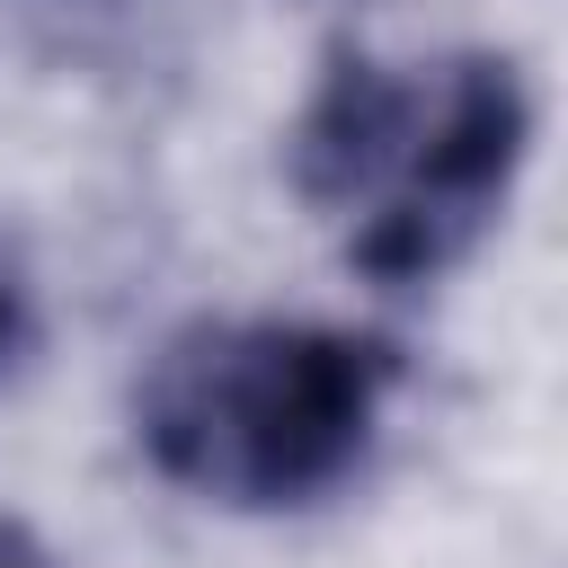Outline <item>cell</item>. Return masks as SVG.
Masks as SVG:
<instances>
[{"instance_id": "cell-4", "label": "cell", "mask_w": 568, "mask_h": 568, "mask_svg": "<svg viewBox=\"0 0 568 568\" xmlns=\"http://www.w3.org/2000/svg\"><path fill=\"white\" fill-rule=\"evenodd\" d=\"M0 568H44V550H36V532L18 515H0Z\"/></svg>"}, {"instance_id": "cell-2", "label": "cell", "mask_w": 568, "mask_h": 568, "mask_svg": "<svg viewBox=\"0 0 568 568\" xmlns=\"http://www.w3.org/2000/svg\"><path fill=\"white\" fill-rule=\"evenodd\" d=\"M399 355L355 328L311 320H195L178 328L142 390L133 435L160 479L213 506H311L364 470Z\"/></svg>"}, {"instance_id": "cell-1", "label": "cell", "mask_w": 568, "mask_h": 568, "mask_svg": "<svg viewBox=\"0 0 568 568\" xmlns=\"http://www.w3.org/2000/svg\"><path fill=\"white\" fill-rule=\"evenodd\" d=\"M532 142V98L506 53L373 62L337 53L293 124V186L346 231L373 284H435L506 213Z\"/></svg>"}, {"instance_id": "cell-3", "label": "cell", "mask_w": 568, "mask_h": 568, "mask_svg": "<svg viewBox=\"0 0 568 568\" xmlns=\"http://www.w3.org/2000/svg\"><path fill=\"white\" fill-rule=\"evenodd\" d=\"M18 337H27V293H18V275H0V364L18 355Z\"/></svg>"}]
</instances>
